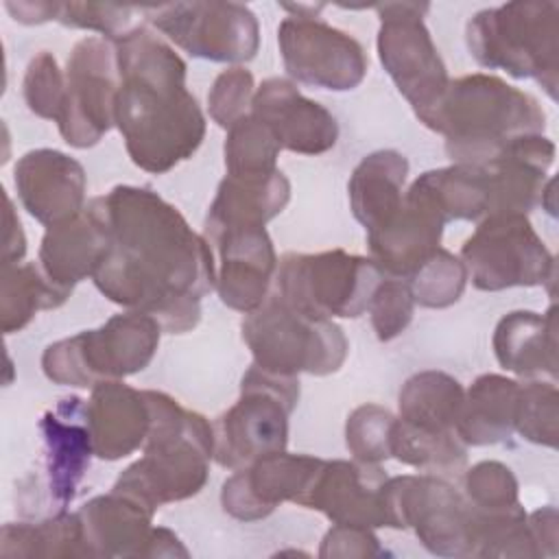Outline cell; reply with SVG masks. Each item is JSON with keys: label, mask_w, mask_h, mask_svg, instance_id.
Returning <instances> with one entry per match:
<instances>
[{"label": "cell", "mask_w": 559, "mask_h": 559, "mask_svg": "<svg viewBox=\"0 0 559 559\" xmlns=\"http://www.w3.org/2000/svg\"><path fill=\"white\" fill-rule=\"evenodd\" d=\"M4 242H2V266L17 264L26 253V238L20 218L13 212L11 199L4 194Z\"/></svg>", "instance_id": "47"}, {"label": "cell", "mask_w": 559, "mask_h": 559, "mask_svg": "<svg viewBox=\"0 0 559 559\" xmlns=\"http://www.w3.org/2000/svg\"><path fill=\"white\" fill-rule=\"evenodd\" d=\"M87 205L107 231L94 286L109 301L151 314L168 334L192 330L201 299L216 286V260L205 236L151 188L116 186Z\"/></svg>", "instance_id": "1"}, {"label": "cell", "mask_w": 559, "mask_h": 559, "mask_svg": "<svg viewBox=\"0 0 559 559\" xmlns=\"http://www.w3.org/2000/svg\"><path fill=\"white\" fill-rule=\"evenodd\" d=\"M216 253V293L238 312H251L269 297L277 255L264 225H229L203 229Z\"/></svg>", "instance_id": "18"}, {"label": "cell", "mask_w": 559, "mask_h": 559, "mask_svg": "<svg viewBox=\"0 0 559 559\" xmlns=\"http://www.w3.org/2000/svg\"><path fill=\"white\" fill-rule=\"evenodd\" d=\"M528 526L542 557L557 555V509L544 507L528 515Z\"/></svg>", "instance_id": "46"}, {"label": "cell", "mask_w": 559, "mask_h": 559, "mask_svg": "<svg viewBox=\"0 0 559 559\" xmlns=\"http://www.w3.org/2000/svg\"><path fill=\"white\" fill-rule=\"evenodd\" d=\"M443 223L483 221L489 214V190L483 166L452 164L421 173L406 190Z\"/></svg>", "instance_id": "30"}, {"label": "cell", "mask_w": 559, "mask_h": 559, "mask_svg": "<svg viewBox=\"0 0 559 559\" xmlns=\"http://www.w3.org/2000/svg\"><path fill=\"white\" fill-rule=\"evenodd\" d=\"M382 280L371 258L343 249L321 253L288 251L275 271V295L293 308L321 319H356Z\"/></svg>", "instance_id": "9"}, {"label": "cell", "mask_w": 559, "mask_h": 559, "mask_svg": "<svg viewBox=\"0 0 559 559\" xmlns=\"http://www.w3.org/2000/svg\"><path fill=\"white\" fill-rule=\"evenodd\" d=\"M443 135L454 164H487L511 140L542 133L546 114L524 90L500 76L474 72L448 83L439 103L419 120Z\"/></svg>", "instance_id": "3"}, {"label": "cell", "mask_w": 559, "mask_h": 559, "mask_svg": "<svg viewBox=\"0 0 559 559\" xmlns=\"http://www.w3.org/2000/svg\"><path fill=\"white\" fill-rule=\"evenodd\" d=\"M408 159L393 148L365 155L352 170L347 181L349 210L367 234L380 229L402 207Z\"/></svg>", "instance_id": "28"}, {"label": "cell", "mask_w": 559, "mask_h": 559, "mask_svg": "<svg viewBox=\"0 0 559 559\" xmlns=\"http://www.w3.org/2000/svg\"><path fill=\"white\" fill-rule=\"evenodd\" d=\"M148 22L192 57L245 63L260 46L253 11L238 2H170L140 7Z\"/></svg>", "instance_id": "14"}, {"label": "cell", "mask_w": 559, "mask_h": 559, "mask_svg": "<svg viewBox=\"0 0 559 559\" xmlns=\"http://www.w3.org/2000/svg\"><path fill=\"white\" fill-rule=\"evenodd\" d=\"M552 162L555 144L542 133H531L511 140L493 159L480 164L487 175L489 214H528L542 205Z\"/></svg>", "instance_id": "23"}, {"label": "cell", "mask_w": 559, "mask_h": 559, "mask_svg": "<svg viewBox=\"0 0 559 559\" xmlns=\"http://www.w3.org/2000/svg\"><path fill=\"white\" fill-rule=\"evenodd\" d=\"M391 459L424 472H459L467 459V445L456 432H430L395 417L391 430Z\"/></svg>", "instance_id": "35"}, {"label": "cell", "mask_w": 559, "mask_h": 559, "mask_svg": "<svg viewBox=\"0 0 559 559\" xmlns=\"http://www.w3.org/2000/svg\"><path fill=\"white\" fill-rule=\"evenodd\" d=\"M518 478L500 461H480L463 474V496L474 511L498 513L520 507Z\"/></svg>", "instance_id": "39"}, {"label": "cell", "mask_w": 559, "mask_h": 559, "mask_svg": "<svg viewBox=\"0 0 559 559\" xmlns=\"http://www.w3.org/2000/svg\"><path fill=\"white\" fill-rule=\"evenodd\" d=\"M133 11L138 9L118 7V4H94V2H59L55 22L70 28L96 31L103 37L114 39L127 31Z\"/></svg>", "instance_id": "44"}, {"label": "cell", "mask_w": 559, "mask_h": 559, "mask_svg": "<svg viewBox=\"0 0 559 559\" xmlns=\"http://www.w3.org/2000/svg\"><path fill=\"white\" fill-rule=\"evenodd\" d=\"M557 308L539 314L513 310L493 330L491 347L502 369L522 378H557Z\"/></svg>", "instance_id": "27"}, {"label": "cell", "mask_w": 559, "mask_h": 559, "mask_svg": "<svg viewBox=\"0 0 559 559\" xmlns=\"http://www.w3.org/2000/svg\"><path fill=\"white\" fill-rule=\"evenodd\" d=\"M107 249V231L96 212L85 210L63 223L46 227L37 264L44 275L59 288H72L92 277Z\"/></svg>", "instance_id": "26"}, {"label": "cell", "mask_w": 559, "mask_h": 559, "mask_svg": "<svg viewBox=\"0 0 559 559\" xmlns=\"http://www.w3.org/2000/svg\"><path fill=\"white\" fill-rule=\"evenodd\" d=\"M520 382L500 373H483L465 391L456 435L465 445H493L515 430Z\"/></svg>", "instance_id": "29"}, {"label": "cell", "mask_w": 559, "mask_h": 559, "mask_svg": "<svg viewBox=\"0 0 559 559\" xmlns=\"http://www.w3.org/2000/svg\"><path fill=\"white\" fill-rule=\"evenodd\" d=\"M13 181L24 210L46 227L85 210V170L61 151L35 148L24 153L15 164Z\"/></svg>", "instance_id": "22"}, {"label": "cell", "mask_w": 559, "mask_h": 559, "mask_svg": "<svg viewBox=\"0 0 559 559\" xmlns=\"http://www.w3.org/2000/svg\"><path fill=\"white\" fill-rule=\"evenodd\" d=\"M7 11L22 24H41L57 20L59 2H7Z\"/></svg>", "instance_id": "48"}, {"label": "cell", "mask_w": 559, "mask_h": 559, "mask_svg": "<svg viewBox=\"0 0 559 559\" xmlns=\"http://www.w3.org/2000/svg\"><path fill=\"white\" fill-rule=\"evenodd\" d=\"M249 114L269 127L280 148L290 153L321 155L338 140L336 118L288 79H264L253 92Z\"/></svg>", "instance_id": "21"}, {"label": "cell", "mask_w": 559, "mask_h": 559, "mask_svg": "<svg viewBox=\"0 0 559 559\" xmlns=\"http://www.w3.org/2000/svg\"><path fill=\"white\" fill-rule=\"evenodd\" d=\"M465 389L461 382L437 369L413 373L400 389V419L430 432H456Z\"/></svg>", "instance_id": "32"}, {"label": "cell", "mask_w": 559, "mask_h": 559, "mask_svg": "<svg viewBox=\"0 0 559 559\" xmlns=\"http://www.w3.org/2000/svg\"><path fill=\"white\" fill-rule=\"evenodd\" d=\"M72 293L55 286L39 264H9L0 271V325L4 334L20 332L39 310H55Z\"/></svg>", "instance_id": "34"}, {"label": "cell", "mask_w": 559, "mask_h": 559, "mask_svg": "<svg viewBox=\"0 0 559 559\" xmlns=\"http://www.w3.org/2000/svg\"><path fill=\"white\" fill-rule=\"evenodd\" d=\"M76 513L90 557H188L173 531L153 526L155 511L120 491L96 496Z\"/></svg>", "instance_id": "17"}, {"label": "cell", "mask_w": 559, "mask_h": 559, "mask_svg": "<svg viewBox=\"0 0 559 559\" xmlns=\"http://www.w3.org/2000/svg\"><path fill=\"white\" fill-rule=\"evenodd\" d=\"M467 280L478 290L555 282V258L526 214H489L461 247Z\"/></svg>", "instance_id": "11"}, {"label": "cell", "mask_w": 559, "mask_h": 559, "mask_svg": "<svg viewBox=\"0 0 559 559\" xmlns=\"http://www.w3.org/2000/svg\"><path fill=\"white\" fill-rule=\"evenodd\" d=\"M380 15L378 55L395 83L421 120L443 96L450 76L445 63L424 24L428 2H380L373 4Z\"/></svg>", "instance_id": "12"}, {"label": "cell", "mask_w": 559, "mask_h": 559, "mask_svg": "<svg viewBox=\"0 0 559 559\" xmlns=\"http://www.w3.org/2000/svg\"><path fill=\"white\" fill-rule=\"evenodd\" d=\"M85 419L98 459L118 461L129 456L144 445L151 430L146 389L138 391L122 380L94 384L90 400H85Z\"/></svg>", "instance_id": "24"}, {"label": "cell", "mask_w": 559, "mask_h": 559, "mask_svg": "<svg viewBox=\"0 0 559 559\" xmlns=\"http://www.w3.org/2000/svg\"><path fill=\"white\" fill-rule=\"evenodd\" d=\"M24 100L28 109L46 120H59L66 96V74L59 70L57 59L48 50H39L24 74Z\"/></svg>", "instance_id": "41"}, {"label": "cell", "mask_w": 559, "mask_h": 559, "mask_svg": "<svg viewBox=\"0 0 559 559\" xmlns=\"http://www.w3.org/2000/svg\"><path fill=\"white\" fill-rule=\"evenodd\" d=\"M559 393L555 382H520L515 404V430L531 443L557 448Z\"/></svg>", "instance_id": "38"}, {"label": "cell", "mask_w": 559, "mask_h": 559, "mask_svg": "<svg viewBox=\"0 0 559 559\" xmlns=\"http://www.w3.org/2000/svg\"><path fill=\"white\" fill-rule=\"evenodd\" d=\"M146 395L151 430L144 454L120 472L111 489L157 511L203 489L214 459V432L201 413L183 408L168 393L146 389Z\"/></svg>", "instance_id": "4"}, {"label": "cell", "mask_w": 559, "mask_h": 559, "mask_svg": "<svg viewBox=\"0 0 559 559\" xmlns=\"http://www.w3.org/2000/svg\"><path fill=\"white\" fill-rule=\"evenodd\" d=\"M253 92V74L247 68L234 66L229 70H223L207 92L210 118L218 127L229 129L236 120L251 111Z\"/></svg>", "instance_id": "43"}, {"label": "cell", "mask_w": 559, "mask_h": 559, "mask_svg": "<svg viewBox=\"0 0 559 559\" xmlns=\"http://www.w3.org/2000/svg\"><path fill=\"white\" fill-rule=\"evenodd\" d=\"M162 332L151 314L127 310L96 330L50 343L41 354V369L50 382L79 389L122 380L148 367Z\"/></svg>", "instance_id": "6"}, {"label": "cell", "mask_w": 559, "mask_h": 559, "mask_svg": "<svg viewBox=\"0 0 559 559\" xmlns=\"http://www.w3.org/2000/svg\"><path fill=\"white\" fill-rule=\"evenodd\" d=\"M367 310L378 341H393L400 336L408 328L415 310V297L408 282L382 275Z\"/></svg>", "instance_id": "42"}, {"label": "cell", "mask_w": 559, "mask_h": 559, "mask_svg": "<svg viewBox=\"0 0 559 559\" xmlns=\"http://www.w3.org/2000/svg\"><path fill=\"white\" fill-rule=\"evenodd\" d=\"M389 528H413L439 557H472V509L461 491L435 474L386 478Z\"/></svg>", "instance_id": "13"}, {"label": "cell", "mask_w": 559, "mask_h": 559, "mask_svg": "<svg viewBox=\"0 0 559 559\" xmlns=\"http://www.w3.org/2000/svg\"><path fill=\"white\" fill-rule=\"evenodd\" d=\"M380 539L367 526L334 524L321 539L319 557H382Z\"/></svg>", "instance_id": "45"}, {"label": "cell", "mask_w": 559, "mask_h": 559, "mask_svg": "<svg viewBox=\"0 0 559 559\" xmlns=\"http://www.w3.org/2000/svg\"><path fill=\"white\" fill-rule=\"evenodd\" d=\"M2 557H90L79 513H55L37 522H7L0 533Z\"/></svg>", "instance_id": "33"}, {"label": "cell", "mask_w": 559, "mask_h": 559, "mask_svg": "<svg viewBox=\"0 0 559 559\" xmlns=\"http://www.w3.org/2000/svg\"><path fill=\"white\" fill-rule=\"evenodd\" d=\"M415 304L424 308H448L456 304L467 284L461 258L439 247L408 280Z\"/></svg>", "instance_id": "37"}, {"label": "cell", "mask_w": 559, "mask_h": 559, "mask_svg": "<svg viewBox=\"0 0 559 559\" xmlns=\"http://www.w3.org/2000/svg\"><path fill=\"white\" fill-rule=\"evenodd\" d=\"M225 170L236 179H264L277 173L280 144L264 122L253 114L242 116L227 129Z\"/></svg>", "instance_id": "36"}, {"label": "cell", "mask_w": 559, "mask_h": 559, "mask_svg": "<svg viewBox=\"0 0 559 559\" xmlns=\"http://www.w3.org/2000/svg\"><path fill=\"white\" fill-rule=\"evenodd\" d=\"M443 227L445 223L428 205L404 192L395 216L367 234L369 258L382 275L408 280L439 249Z\"/></svg>", "instance_id": "25"}, {"label": "cell", "mask_w": 559, "mask_h": 559, "mask_svg": "<svg viewBox=\"0 0 559 559\" xmlns=\"http://www.w3.org/2000/svg\"><path fill=\"white\" fill-rule=\"evenodd\" d=\"M39 432L44 441L41 472L31 487L20 489L22 493L35 489V504L44 502L55 515L63 513L74 500L90 461L96 456L85 419V400L76 395L61 397L55 408L41 415Z\"/></svg>", "instance_id": "16"}, {"label": "cell", "mask_w": 559, "mask_h": 559, "mask_svg": "<svg viewBox=\"0 0 559 559\" xmlns=\"http://www.w3.org/2000/svg\"><path fill=\"white\" fill-rule=\"evenodd\" d=\"M111 41L118 68L114 124L131 162L164 175L190 159L205 138V116L186 87V61L144 24Z\"/></svg>", "instance_id": "2"}, {"label": "cell", "mask_w": 559, "mask_h": 559, "mask_svg": "<svg viewBox=\"0 0 559 559\" xmlns=\"http://www.w3.org/2000/svg\"><path fill=\"white\" fill-rule=\"evenodd\" d=\"M325 459L290 454L286 450L264 454L253 463L234 469L223 483V511L236 520L253 522L271 515L277 504L299 502Z\"/></svg>", "instance_id": "19"}, {"label": "cell", "mask_w": 559, "mask_h": 559, "mask_svg": "<svg viewBox=\"0 0 559 559\" xmlns=\"http://www.w3.org/2000/svg\"><path fill=\"white\" fill-rule=\"evenodd\" d=\"M240 330L253 356L251 365L277 376H330L341 369L349 352L341 325L310 317L275 293L245 314Z\"/></svg>", "instance_id": "7"}, {"label": "cell", "mask_w": 559, "mask_h": 559, "mask_svg": "<svg viewBox=\"0 0 559 559\" xmlns=\"http://www.w3.org/2000/svg\"><path fill=\"white\" fill-rule=\"evenodd\" d=\"M293 15L277 26V46L290 79L332 92H347L362 83L369 59L362 44L328 24L317 13L323 4H282Z\"/></svg>", "instance_id": "10"}, {"label": "cell", "mask_w": 559, "mask_h": 559, "mask_svg": "<svg viewBox=\"0 0 559 559\" xmlns=\"http://www.w3.org/2000/svg\"><path fill=\"white\" fill-rule=\"evenodd\" d=\"M386 474L378 463L323 461L310 487L297 502L321 511L332 524H356L367 528L389 526L384 507Z\"/></svg>", "instance_id": "20"}, {"label": "cell", "mask_w": 559, "mask_h": 559, "mask_svg": "<svg viewBox=\"0 0 559 559\" xmlns=\"http://www.w3.org/2000/svg\"><path fill=\"white\" fill-rule=\"evenodd\" d=\"M290 199V183L282 170L264 179L223 177L207 207L203 229L229 225H266Z\"/></svg>", "instance_id": "31"}, {"label": "cell", "mask_w": 559, "mask_h": 559, "mask_svg": "<svg viewBox=\"0 0 559 559\" xmlns=\"http://www.w3.org/2000/svg\"><path fill=\"white\" fill-rule=\"evenodd\" d=\"M297 402L299 378L251 365L242 376L240 397L212 424L214 461L240 469L264 454L286 450L288 417Z\"/></svg>", "instance_id": "8"}, {"label": "cell", "mask_w": 559, "mask_h": 559, "mask_svg": "<svg viewBox=\"0 0 559 559\" xmlns=\"http://www.w3.org/2000/svg\"><path fill=\"white\" fill-rule=\"evenodd\" d=\"M469 55L487 70L533 79L557 100L559 4L507 2L474 13L465 26Z\"/></svg>", "instance_id": "5"}, {"label": "cell", "mask_w": 559, "mask_h": 559, "mask_svg": "<svg viewBox=\"0 0 559 559\" xmlns=\"http://www.w3.org/2000/svg\"><path fill=\"white\" fill-rule=\"evenodd\" d=\"M118 90L116 50L109 37L79 39L66 63V96L57 120L61 138L74 148H90L114 127Z\"/></svg>", "instance_id": "15"}, {"label": "cell", "mask_w": 559, "mask_h": 559, "mask_svg": "<svg viewBox=\"0 0 559 559\" xmlns=\"http://www.w3.org/2000/svg\"><path fill=\"white\" fill-rule=\"evenodd\" d=\"M395 415L380 404H362L347 415L345 445L356 461L380 463L391 459Z\"/></svg>", "instance_id": "40"}]
</instances>
